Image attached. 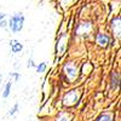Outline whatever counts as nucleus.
Masks as SVG:
<instances>
[{"instance_id":"f257e3e1","label":"nucleus","mask_w":121,"mask_h":121,"mask_svg":"<svg viewBox=\"0 0 121 121\" xmlns=\"http://www.w3.org/2000/svg\"><path fill=\"white\" fill-rule=\"evenodd\" d=\"M79 64L74 60H68V62L64 63L63 68H62V75L64 76L65 81L68 84L74 82L75 80L79 78Z\"/></svg>"},{"instance_id":"f03ea898","label":"nucleus","mask_w":121,"mask_h":121,"mask_svg":"<svg viewBox=\"0 0 121 121\" xmlns=\"http://www.w3.org/2000/svg\"><path fill=\"white\" fill-rule=\"evenodd\" d=\"M24 22H26V17H24L23 12H21V11L15 12L7 19V28L13 34L21 33L24 28Z\"/></svg>"},{"instance_id":"7ed1b4c3","label":"nucleus","mask_w":121,"mask_h":121,"mask_svg":"<svg viewBox=\"0 0 121 121\" xmlns=\"http://www.w3.org/2000/svg\"><path fill=\"white\" fill-rule=\"evenodd\" d=\"M81 97H82V90L81 88L68 90L62 97V104L65 108H73L80 102Z\"/></svg>"},{"instance_id":"20e7f679","label":"nucleus","mask_w":121,"mask_h":121,"mask_svg":"<svg viewBox=\"0 0 121 121\" xmlns=\"http://www.w3.org/2000/svg\"><path fill=\"white\" fill-rule=\"evenodd\" d=\"M69 46V33H62L57 41H56V46H55V53L57 57H62L68 50Z\"/></svg>"},{"instance_id":"39448f33","label":"nucleus","mask_w":121,"mask_h":121,"mask_svg":"<svg viewBox=\"0 0 121 121\" xmlns=\"http://www.w3.org/2000/svg\"><path fill=\"white\" fill-rule=\"evenodd\" d=\"M109 27H110V32H112V38L119 41L121 36V17L119 15L113 17Z\"/></svg>"},{"instance_id":"423d86ee","label":"nucleus","mask_w":121,"mask_h":121,"mask_svg":"<svg viewBox=\"0 0 121 121\" xmlns=\"http://www.w3.org/2000/svg\"><path fill=\"white\" fill-rule=\"evenodd\" d=\"M112 35L109 33H105V32H98L96 33L95 35V43L99 46V47H103V48H107L110 44H112Z\"/></svg>"},{"instance_id":"0eeeda50","label":"nucleus","mask_w":121,"mask_h":121,"mask_svg":"<svg viewBox=\"0 0 121 121\" xmlns=\"http://www.w3.org/2000/svg\"><path fill=\"white\" fill-rule=\"evenodd\" d=\"M93 24L90 21H82L79 24H76V35L79 36H87L88 34L92 33Z\"/></svg>"},{"instance_id":"6e6552de","label":"nucleus","mask_w":121,"mask_h":121,"mask_svg":"<svg viewBox=\"0 0 121 121\" xmlns=\"http://www.w3.org/2000/svg\"><path fill=\"white\" fill-rule=\"evenodd\" d=\"M109 84H110L112 90H114V91L119 90V86H120V73L119 72H113L112 74H110Z\"/></svg>"},{"instance_id":"1a4fd4ad","label":"nucleus","mask_w":121,"mask_h":121,"mask_svg":"<svg viewBox=\"0 0 121 121\" xmlns=\"http://www.w3.org/2000/svg\"><path fill=\"white\" fill-rule=\"evenodd\" d=\"M10 47H11V51L13 53H19L23 50V44L19 40L12 39V40H10Z\"/></svg>"},{"instance_id":"9d476101","label":"nucleus","mask_w":121,"mask_h":121,"mask_svg":"<svg viewBox=\"0 0 121 121\" xmlns=\"http://www.w3.org/2000/svg\"><path fill=\"white\" fill-rule=\"evenodd\" d=\"M73 119V114L70 113V112H59L58 115L56 116L55 121H72Z\"/></svg>"},{"instance_id":"9b49d317","label":"nucleus","mask_w":121,"mask_h":121,"mask_svg":"<svg viewBox=\"0 0 121 121\" xmlns=\"http://www.w3.org/2000/svg\"><path fill=\"white\" fill-rule=\"evenodd\" d=\"M114 120H115V112H104L97 119V121H114Z\"/></svg>"},{"instance_id":"f8f14e48","label":"nucleus","mask_w":121,"mask_h":121,"mask_svg":"<svg viewBox=\"0 0 121 121\" xmlns=\"http://www.w3.org/2000/svg\"><path fill=\"white\" fill-rule=\"evenodd\" d=\"M11 88H12V81H9V82H6V85H5V87H4V91H3V98H9L10 97V95H11Z\"/></svg>"},{"instance_id":"ddd939ff","label":"nucleus","mask_w":121,"mask_h":121,"mask_svg":"<svg viewBox=\"0 0 121 121\" xmlns=\"http://www.w3.org/2000/svg\"><path fill=\"white\" fill-rule=\"evenodd\" d=\"M92 69H93V65L91 64L90 62H85L84 64H82V67H81V72L84 75H86V74H90L91 72H92Z\"/></svg>"},{"instance_id":"4468645a","label":"nucleus","mask_w":121,"mask_h":121,"mask_svg":"<svg viewBox=\"0 0 121 121\" xmlns=\"http://www.w3.org/2000/svg\"><path fill=\"white\" fill-rule=\"evenodd\" d=\"M46 69H47V63L46 62H41V63H39L35 65V70H36V73L38 74H43L46 72Z\"/></svg>"},{"instance_id":"2eb2a0df","label":"nucleus","mask_w":121,"mask_h":121,"mask_svg":"<svg viewBox=\"0 0 121 121\" xmlns=\"http://www.w3.org/2000/svg\"><path fill=\"white\" fill-rule=\"evenodd\" d=\"M17 112H19V104L18 103H16L11 109L9 110V113H7V115L9 116H15L16 114H17Z\"/></svg>"},{"instance_id":"dca6fc26","label":"nucleus","mask_w":121,"mask_h":121,"mask_svg":"<svg viewBox=\"0 0 121 121\" xmlns=\"http://www.w3.org/2000/svg\"><path fill=\"white\" fill-rule=\"evenodd\" d=\"M9 76H11L15 79V81H19V79H21V74L19 73H10Z\"/></svg>"},{"instance_id":"f3484780","label":"nucleus","mask_w":121,"mask_h":121,"mask_svg":"<svg viewBox=\"0 0 121 121\" xmlns=\"http://www.w3.org/2000/svg\"><path fill=\"white\" fill-rule=\"evenodd\" d=\"M35 65H36V63L34 62V59L33 58H29L28 62H27V67L28 68H35Z\"/></svg>"},{"instance_id":"a211bd4d","label":"nucleus","mask_w":121,"mask_h":121,"mask_svg":"<svg viewBox=\"0 0 121 121\" xmlns=\"http://www.w3.org/2000/svg\"><path fill=\"white\" fill-rule=\"evenodd\" d=\"M0 28H7V19L6 18H4V19H1L0 21Z\"/></svg>"},{"instance_id":"6ab92c4d","label":"nucleus","mask_w":121,"mask_h":121,"mask_svg":"<svg viewBox=\"0 0 121 121\" xmlns=\"http://www.w3.org/2000/svg\"><path fill=\"white\" fill-rule=\"evenodd\" d=\"M6 13L5 12H0V21H1V19H4V18H6Z\"/></svg>"},{"instance_id":"aec40b11","label":"nucleus","mask_w":121,"mask_h":121,"mask_svg":"<svg viewBox=\"0 0 121 121\" xmlns=\"http://www.w3.org/2000/svg\"><path fill=\"white\" fill-rule=\"evenodd\" d=\"M1 82H3V75L0 74V85H1Z\"/></svg>"},{"instance_id":"412c9836","label":"nucleus","mask_w":121,"mask_h":121,"mask_svg":"<svg viewBox=\"0 0 121 121\" xmlns=\"http://www.w3.org/2000/svg\"><path fill=\"white\" fill-rule=\"evenodd\" d=\"M114 121H115V120H114Z\"/></svg>"}]
</instances>
